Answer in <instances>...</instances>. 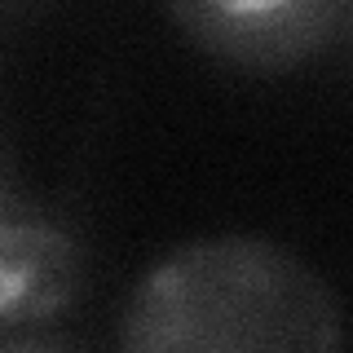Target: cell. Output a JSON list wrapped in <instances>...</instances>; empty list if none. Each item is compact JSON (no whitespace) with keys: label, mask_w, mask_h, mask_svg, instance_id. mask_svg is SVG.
<instances>
[{"label":"cell","mask_w":353,"mask_h":353,"mask_svg":"<svg viewBox=\"0 0 353 353\" xmlns=\"http://www.w3.org/2000/svg\"><path fill=\"white\" fill-rule=\"evenodd\" d=\"M181 22L203 49L230 62L279 71L318 53L323 44L340 40L349 27V5L340 0H199V5H172Z\"/></svg>","instance_id":"3957f363"},{"label":"cell","mask_w":353,"mask_h":353,"mask_svg":"<svg viewBox=\"0 0 353 353\" xmlns=\"http://www.w3.org/2000/svg\"><path fill=\"white\" fill-rule=\"evenodd\" d=\"M0 353H75V349L49 345V340H14V345H0Z\"/></svg>","instance_id":"277c9868"},{"label":"cell","mask_w":353,"mask_h":353,"mask_svg":"<svg viewBox=\"0 0 353 353\" xmlns=\"http://www.w3.org/2000/svg\"><path fill=\"white\" fill-rule=\"evenodd\" d=\"M84 287V248L9 168L0 146V327L49 323Z\"/></svg>","instance_id":"7a4b0ae2"},{"label":"cell","mask_w":353,"mask_h":353,"mask_svg":"<svg viewBox=\"0 0 353 353\" xmlns=\"http://www.w3.org/2000/svg\"><path fill=\"white\" fill-rule=\"evenodd\" d=\"M336 292L270 239L216 234L176 248L141 279L124 353H340Z\"/></svg>","instance_id":"6da1fadb"}]
</instances>
